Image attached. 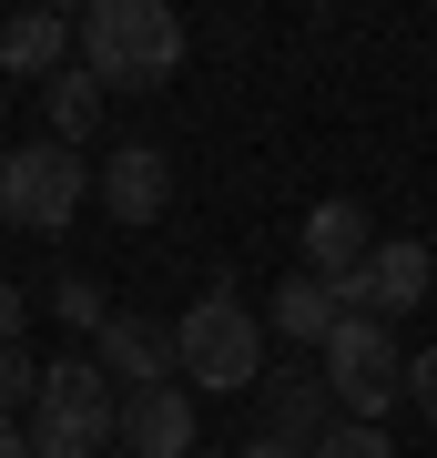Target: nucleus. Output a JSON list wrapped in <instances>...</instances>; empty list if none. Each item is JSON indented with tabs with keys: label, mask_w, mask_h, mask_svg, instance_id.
<instances>
[{
	"label": "nucleus",
	"mask_w": 437,
	"mask_h": 458,
	"mask_svg": "<svg viewBox=\"0 0 437 458\" xmlns=\"http://www.w3.org/2000/svg\"><path fill=\"white\" fill-rule=\"evenodd\" d=\"M81 72L102 92H163L183 72V21L163 0H92L81 11Z\"/></svg>",
	"instance_id": "obj_1"
},
{
	"label": "nucleus",
	"mask_w": 437,
	"mask_h": 458,
	"mask_svg": "<svg viewBox=\"0 0 437 458\" xmlns=\"http://www.w3.org/2000/svg\"><path fill=\"white\" fill-rule=\"evenodd\" d=\"M31 458H102L122 438V387L102 377L92 346H71V357L41 367V397H31Z\"/></svg>",
	"instance_id": "obj_2"
},
{
	"label": "nucleus",
	"mask_w": 437,
	"mask_h": 458,
	"mask_svg": "<svg viewBox=\"0 0 437 458\" xmlns=\"http://www.w3.org/2000/svg\"><path fill=\"white\" fill-rule=\"evenodd\" d=\"M173 377L194 397H244V387H265V327L244 316V295H194V306L173 316Z\"/></svg>",
	"instance_id": "obj_3"
},
{
	"label": "nucleus",
	"mask_w": 437,
	"mask_h": 458,
	"mask_svg": "<svg viewBox=\"0 0 437 458\" xmlns=\"http://www.w3.org/2000/svg\"><path fill=\"white\" fill-rule=\"evenodd\" d=\"M325 397L366 428L407 397V346H397L387 316H336V336H325Z\"/></svg>",
	"instance_id": "obj_4"
},
{
	"label": "nucleus",
	"mask_w": 437,
	"mask_h": 458,
	"mask_svg": "<svg viewBox=\"0 0 437 458\" xmlns=\"http://www.w3.org/2000/svg\"><path fill=\"white\" fill-rule=\"evenodd\" d=\"M92 174L102 164H81L71 143H21V153H0V214H11L21 234H62L71 214H81V194H92Z\"/></svg>",
	"instance_id": "obj_5"
},
{
	"label": "nucleus",
	"mask_w": 437,
	"mask_h": 458,
	"mask_svg": "<svg viewBox=\"0 0 437 458\" xmlns=\"http://www.w3.org/2000/svg\"><path fill=\"white\" fill-rule=\"evenodd\" d=\"M122 458H194V387L163 377V387H132L122 397Z\"/></svg>",
	"instance_id": "obj_6"
},
{
	"label": "nucleus",
	"mask_w": 437,
	"mask_h": 458,
	"mask_svg": "<svg viewBox=\"0 0 437 458\" xmlns=\"http://www.w3.org/2000/svg\"><path fill=\"white\" fill-rule=\"evenodd\" d=\"M357 285H366V316H387V327H397V316H417L427 295H437V255L417 245V234H387V245L366 255Z\"/></svg>",
	"instance_id": "obj_7"
},
{
	"label": "nucleus",
	"mask_w": 437,
	"mask_h": 458,
	"mask_svg": "<svg viewBox=\"0 0 437 458\" xmlns=\"http://www.w3.org/2000/svg\"><path fill=\"white\" fill-rule=\"evenodd\" d=\"M366 255H376V225H366V204L325 194V204L306 214V276L346 285V276H366Z\"/></svg>",
	"instance_id": "obj_8"
},
{
	"label": "nucleus",
	"mask_w": 437,
	"mask_h": 458,
	"mask_svg": "<svg viewBox=\"0 0 437 458\" xmlns=\"http://www.w3.org/2000/svg\"><path fill=\"white\" fill-rule=\"evenodd\" d=\"M92 194H102V214H122V225H153V214L173 204V164H163V143H122L113 164L92 174Z\"/></svg>",
	"instance_id": "obj_9"
},
{
	"label": "nucleus",
	"mask_w": 437,
	"mask_h": 458,
	"mask_svg": "<svg viewBox=\"0 0 437 458\" xmlns=\"http://www.w3.org/2000/svg\"><path fill=\"white\" fill-rule=\"evenodd\" d=\"M92 357H102V377L132 397V387H163L173 377V327H153V316H113V327L92 336Z\"/></svg>",
	"instance_id": "obj_10"
},
{
	"label": "nucleus",
	"mask_w": 437,
	"mask_h": 458,
	"mask_svg": "<svg viewBox=\"0 0 437 458\" xmlns=\"http://www.w3.org/2000/svg\"><path fill=\"white\" fill-rule=\"evenodd\" d=\"M336 397H325V377H306V367H265V438H285V448H315Z\"/></svg>",
	"instance_id": "obj_11"
},
{
	"label": "nucleus",
	"mask_w": 437,
	"mask_h": 458,
	"mask_svg": "<svg viewBox=\"0 0 437 458\" xmlns=\"http://www.w3.org/2000/svg\"><path fill=\"white\" fill-rule=\"evenodd\" d=\"M31 72H71V21L62 11L0 21V82H31Z\"/></svg>",
	"instance_id": "obj_12"
},
{
	"label": "nucleus",
	"mask_w": 437,
	"mask_h": 458,
	"mask_svg": "<svg viewBox=\"0 0 437 458\" xmlns=\"http://www.w3.org/2000/svg\"><path fill=\"white\" fill-rule=\"evenodd\" d=\"M265 327H275L285 346H325V336H336V285H325V276H285L275 306H265Z\"/></svg>",
	"instance_id": "obj_13"
},
{
	"label": "nucleus",
	"mask_w": 437,
	"mask_h": 458,
	"mask_svg": "<svg viewBox=\"0 0 437 458\" xmlns=\"http://www.w3.org/2000/svg\"><path fill=\"white\" fill-rule=\"evenodd\" d=\"M92 132H102V82L71 62V72H51V143H71V153H81Z\"/></svg>",
	"instance_id": "obj_14"
},
{
	"label": "nucleus",
	"mask_w": 437,
	"mask_h": 458,
	"mask_svg": "<svg viewBox=\"0 0 437 458\" xmlns=\"http://www.w3.org/2000/svg\"><path fill=\"white\" fill-rule=\"evenodd\" d=\"M51 316H62V327H81V336H102V327H113V295H102L92 276H62V285H51Z\"/></svg>",
	"instance_id": "obj_15"
},
{
	"label": "nucleus",
	"mask_w": 437,
	"mask_h": 458,
	"mask_svg": "<svg viewBox=\"0 0 437 458\" xmlns=\"http://www.w3.org/2000/svg\"><path fill=\"white\" fill-rule=\"evenodd\" d=\"M306 458H387V428H366V418H336Z\"/></svg>",
	"instance_id": "obj_16"
},
{
	"label": "nucleus",
	"mask_w": 437,
	"mask_h": 458,
	"mask_svg": "<svg viewBox=\"0 0 437 458\" xmlns=\"http://www.w3.org/2000/svg\"><path fill=\"white\" fill-rule=\"evenodd\" d=\"M31 397H41V357H31V346H0V418L31 408Z\"/></svg>",
	"instance_id": "obj_17"
},
{
	"label": "nucleus",
	"mask_w": 437,
	"mask_h": 458,
	"mask_svg": "<svg viewBox=\"0 0 437 458\" xmlns=\"http://www.w3.org/2000/svg\"><path fill=\"white\" fill-rule=\"evenodd\" d=\"M407 397H417V418H437V346L407 357Z\"/></svg>",
	"instance_id": "obj_18"
},
{
	"label": "nucleus",
	"mask_w": 437,
	"mask_h": 458,
	"mask_svg": "<svg viewBox=\"0 0 437 458\" xmlns=\"http://www.w3.org/2000/svg\"><path fill=\"white\" fill-rule=\"evenodd\" d=\"M21 316H31V295H21L11 276H0V346H21Z\"/></svg>",
	"instance_id": "obj_19"
},
{
	"label": "nucleus",
	"mask_w": 437,
	"mask_h": 458,
	"mask_svg": "<svg viewBox=\"0 0 437 458\" xmlns=\"http://www.w3.org/2000/svg\"><path fill=\"white\" fill-rule=\"evenodd\" d=\"M0 458H31V428L21 418H0Z\"/></svg>",
	"instance_id": "obj_20"
},
{
	"label": "nucleus",
	"mask_w": 437,
	"mask_h": 458,
	"mask_svg": "<svg viewBox=\"0 0 437 458\" xmlns=\"http://www.w3.org/2000/svg\"><path fill=\"white\" fill-rule=\"evenodd\" d=\"M244 458H306V448H285V438H265V428H255V438H244Z\"/></svg>",
	"instance_id": "obj_21"
},
{
	"label": "nucleus",
	"mask_w": 437,
	"mask_h": 458,
	"mask_svg": "<svg viewBox=\"0 0 437 458\" xmlns=\"http://www.w3.org/2000/svg\"><path fill=\"white\" fill-rule=\"evenodd\" d=\"M102 458H122V448H102Z\"/></svg>",
	"instance_id": "obj_22"
},
{
	"label": "nucleus",
	"mask_w": 437,
	"mask_h": 458,
	"mask_svg": "<svg viewBox=\"0 0 437 458\" xmlns=\"http://www.w3.org/2000/svg\"><path fill=\"white\" fill-rule=\"evenodd\" d=\"M194 458H204V448H194Z\"/></svg>",
	"instance_id": "obj_23"
}]
</instances>
